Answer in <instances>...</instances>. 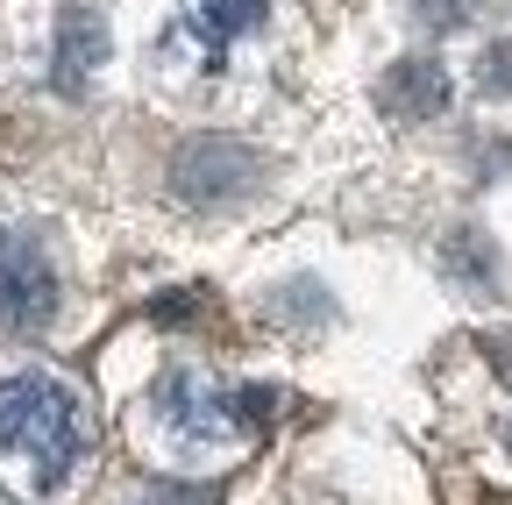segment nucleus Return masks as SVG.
Here are the masks:
<instances>
[{"label":"nucleus","instance_id":"obj_1","mask_svg":"<svg viewBox=\"0 0 512 505\" xmlns=\"http://www.w3.org/2000/svg\"><path fill=\"white\" fill-rule=\"evenodd\" d=\"M0 456H22L36 470L43 491H57L72 477V463L86 456V420H79V399L43 370H22V377H0Z\"/></svg>","mask_w":512,"mask_h":505},{"label":"nucleus","instance_id":"obj_2","mask_svg":"<svg viewBox=\"0 0 512 505\" xmlns=\"http://www.w3.org/2000/svg\"><path fill=\"white\" fill-rule=\"evenodd\" d=\"M57 306V271L29 235L0 242V321L8 328H43Z\"/></svg>","mask_w":512,"mask_h":505},{"label":"nucleus","instance_id":"obj_3","mask_svg":"<svg viewBox=\"0 0 512 505\" xmlns=\"http://www.w3.org/2000/svg\"><path fill=\"white\" fill-rule=\"evenodd\" d=\"M171 399V420L185 427V434H235L242 420H264V392H214V385H200V377H178V385L164 392Z\"/></svg>","mask_w":512,"mask_h":505},{"label":"nucleus","instance_id":"obj_4","mask_svg":"<svg viewBox=\"0 0 512 505\" xmlns=\"http://www.w3.org/2000/svg\"><path fill=\"white\" fill-rule=\"evenodd\" d=\"M249 171H256V157L235 150V143H192L178 157V193L185 200H228L249 185Z\"/></svg>","mask_w":512,"mask_h":505},{"label":"nucleus","instance_id":"obj_5","mask_svg":"<svg viewBox=\"0 0 512 505\" xmlns=\"http://www.w3.org/2000/svg\"><path fill=\"white\" fill-rule=\"evenodd\" d=\"M377 100L392 114H406V121H427V114L448 107V79H441V65H427V57H406V65L377 86Z\"/></svg>","mask_w":512,"mask_h":505},{"label":"nucleus","instance_id":"obj_6","mask_svg":"<svg viewBox=\"0 0 512 505\" xmlns=\"http://www.w3.org/2000/svg\"><path fill=\"white\" fill-rule=\"evenodd\" d=\"M264 8L271 0H185V29L207 50H221V43H235V36H249L256 22H264Z\"/></svg>","mask_w":512,"mask_h":505},{"label":"nucleus","instance_id":"obj_7","mask_svg":"<svg viewBox=\"0 0 512 505\" xmlns=\"http://www.w3.org/2000/svg\"><path fill=\"white\" fill-rule=\"evenodd\" d=\"M107 57V29L86 8H64V36H57V86H86V72Z\"/></svg>","mask_w":512,"mask_h":505},{"label":"nucleus","instance_id":"obj_8","mask_svg":"<svg viewBox=\"0 0 512 505\" xmlns=\"http://www.w3.org/2000/svg\"><path fill=\"white\" fill-rule=\"evenodd\" d=\"M420 15L448 29V22H463V15H470V0H420Z\"/></svg>","mask_w":512,"mask_h":505},{"label":"nucleus","instance_id":"obj_9","mask_svg":"<svg viewBox=\"0 0 512 505\" xmlns=\"http://www.w3.org/2000/svg\"><path fill=\"white\" fill-rule=\"evenodd\" d=\"M143 505H171V498H143Z\"/></svg>","mask_w":512,"mask_h":505},{"label":"nucleus","instance_id":"obj_10","mask_svg":"<svg viewBox=\"0 0 512 505\" xmlns=\"http://www.w3.org/2000/svg\"><path fill=\"white\" fill-rule=\"evenodd\" d=\"M505 449H512V434H505Z\"/></svg>","mask_w":512,"mask_h":505}]
</instances>
